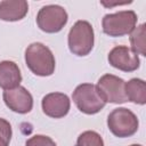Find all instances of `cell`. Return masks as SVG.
Segmentation results:
<instances>
[{
  "mask_svg": "<svg viewBox=\"0 0 146 146\" xmlns=\"http://www.w3.org/2000/svg\"><path fill=\"white\" fill-rule=\"evenodd\" d=\"M100 3L103 5V6H105V7H113V6H120V5H127V3H131V1H122V2H120V1H114V2H110V1H105V0H102L100 1Z\"/></svg>",
  "mask_w": 146,
  "mask_h": 146,
  "instance_id": "ac0fdd59",
  "label": "cell"
},
{
  "mask_svg": "<svg viewBox=\"0 0 146 146\" xmlns=\"http://www.w3.org/2000/svg\"><path fill=\"white\" fill-rule=\"evenodd\" d=\"M130 146H141V145H139V144H133V145H130Z\"/></svg>",
  "mask_w": 146,
  "mask_h": 146,
  "instance_id": "d6986e66",
  "label": "cell"
},
{
  "mask_svg": "<svg viewBox=\"0 0 146 146\" xmlns=\"http://www.w3.org/2000/svg\"><path fill=\"white\" fill-rule=\"evenodd\" d=\"M22 74L18 65L11 60L0 62V87L5 90H10L19 86Z\"/></svg>",
  "mask_w": 146,
  "mask_h": 146,
  "instance_id": "7c38bea8",
  "label": "cell"
},
{
  "mask_svg": "<svg viewBox=\"0 0 146 146\" xmlns=\"http://www.w3.org/2000/svg\"><path fill=\"white\" fill-rule=\"evenodd\" d=\"M137 14L133 10H121L103 17L102 26L105 34L116 38L130 34L137 24Z\"/></svg>",
  "mask_w": 146,
  "mask_h": 146,
  "instance_id": "3957f363",
  "label": "cell"
},
{
  "mask_svg": "<svg viewBox=\"0 0 146 146\" xmlns=\"http://www.w3.org/2000/svg\"><path fill=\"white\" fill-rule=\"evenodd\" d=\"M43 113L52 119H60L67 115L71 102L67 95L63 92H50L47 94L41 102Z\"/></svg>",
  "mask_w": 146,
  "mask_h": 146,
  "instance_id": "30bf717a",
  "label": "cell"
},
{
  "mask_svg": "<svg viewBox=\"0 0 146 146\" xmlns=\"http://www.w3.org/2000/svg\"><path fill=\"white\" fill-rule=\"evenodd\" d=\"M2 98L6 106L18 114H26L31 112L33 107L32 95L22 86H18L10 90H5Z\"/></svg>",
  "mask_w": 146,
  "mask_h": 146,
  "instance_id": "9c48e42d",
  "label": "cell"
},
{
  "mask_svg": "<svg viewBox=\"0 0 146 146\" xmlns=\"http://www.w3.org/2000/svg\"><path fill=\"white\" fill-rule=\"evenodd\" d=\"M124 91L127 99L138 105L146 104V83L141 79L133 78L125 82Z\"/></svg>",
  "mask_w": 146,
  "mask_h": 146,
  "instance_id": "4fadbf2b",
  "label": "cell"
},
{
  "mask_svg": "<svg viewBox=\"0 0 146 146\" xmlns=\"http://www.w3.org/2000/svg\"><path fill=\"white\" fill-rule=\"evenodd\" d=\"M66 10L58 5L43 6L36 15L38 27L46 33H57L67 23Z\"/></svg>",
  "mask_w": 146,
  "mask_h": 146,
  "instance_id": "8992f818",
  "label": "cell"
},
{
  "mask_svg": "<svg viewBox=\"0 0 146 146\" xmlns=\"http://www.w3.org/2000/svg\"><path fill=\"white\" fill-rule=\"evenodd\" d=\"M124 84L125 82L123 79L113 74H104L98 80L96 89L105 103L123 104L128 102L124 91Z\"/></svg>",
  "mask_w": 146,
  "mask_h": 146,
  "instance_id": "52a82bcc",
  "label": "cell"
},
{
  "mask_svg": "<svg viewBox=\"0 0 146 146\" xmlns=\"http://www.w3.org/2000/svg\"><path fill=\"white\" fill-rule=\"evenodd\" d=\"M108 63L123 72H133L139 68L140 60L138 55L127 46H116L108 52Z\"/></svg>",
  "mask_w": 146,
  "mask_h": 146,
  "instance_id": "ba28073f",
  "label": "cell"
},
{
  "mask_svg": "<svg viewBox=\"0 0 146 146\" xmlns=\"http://www.w3.org/2000/svg\"><path fill=\"white\" fill-rule=\"evenodd\" d=\"M76 146H104V140L96 131L87 130L78 137Z\"/></svg>",
  "mask_w": 146,
  "mask_h": 146,
  "instance_id": "9a60e30c",
  "label": "cell"
},
{
  "mask_svg": "<svg viewBox=\"0 0 146 146\" xmlns=\"http://www.w3.org/2000/svg\"><path fill=\"white\" fill-rule=\"evenodd\" d=\"M68 49L75 56H87L94 48L95 34L91 24L87 21H78L68 32Z\"/></svg>",
  "mask_w": 146,
  "mask_h": 146,
  "instance_id": "7a4b0ae2",
  "label": "cell"
},
{
  "mask_svg": "<svg viewBox=\"0 0 146 146\" xmlns=\"http://www.w3.org/2000/svg\"><path fill=\"white\" fill-rule=\"evenodd\" d=\"M131 49L141 56H146V27L145 24H140L135 27L130 34Z\"/></svg>",
  "mask_w": 146,
  "mask_h": 146,
  "instance_id": "5bb4252c",
  "label": "cell"
},
{
  "mask_svg": "<svg viewBox=\"0 0 146 146\" xmlns=\"http://www.w3.org/2000/svg\"><path fill=\"white\" fill-rule=\"evenodd\" d=\"M11 125L10 123L0 117V146H9L10 139H11Z\"/></svg>",
  "mask_w": 146,
  "mask_h": 146,
  "instance_id": "2e32d148",
  "label": "cell"
},
{
  "mask_svg": "<svg viewBox=\"0 0 146 146\" xmlns=\"http://www.w3.org/2000/svg\"><path fill=\"white\" fill-rule=\"evenodd\" d=\"M29 11V3L25 0H3L0 2V19L16 22L25 17Z\"/></svg>",
  "mask_w": 146,
  "mask_h": 146,
  "instance_id": "8fae6325",
  "label": "cell"
},
{
  "mask_svg": "<svg viewBox=\"0 0 146 146\" xmlns=\"http://www.w3.org/2000/svg\"><path fill=\"white\" fill-rule=\"evenodd\" d=\"M107 127L114 136L125 138L137 132L139 122L133 112L125 107H117L108 114Z\"/></svg>",
  "mask_w": 146,
  "mask_h": 146,
  "instance_id": "277c9868",
  "label": "cell"
},
{
  "mask_svg": "<svg viewBox=\"0 0 146 146\" xmlns=\"http://www.w3.org/2000/svg\"><path fill=\"white\" fill-rule=\"evenodd\" d=\"M25 63L30 71L39 76H49L55 72V56L41 42H33L27 46L25 50Z\"/></svg>",
  "mask_w": 146,
  "mask_h": 146,
  "instance_id": "6da1fadb",
  "label": "cell"
},
{
  "mask_svg": "<svg viewBox=\"0 0 146 146\" xmlns=\"http://www.w3.org/2000/svg\"><path fill=\"white\" fill-rule=\"evenodd\" d=\"M25 146H57L56 143L48 136L35 135L26 140Z\"/></svg>",
  "mask_w": 146,
  "mask_h": 146,
  "instance_id": "e0dca14e",
  "label": "cell"
},
{
  "mask_svg": "<svg viewBox=\"0 0 146 146\" xmlns=\"http://www.w3.org/2000/svg\"><path fill=\"white\" fill-rule=\"evenodd\" d=\"M72 99L79 111L88 115H92L100 112L106 104L100 98L96 86L92 83L79 84L72 94Z\"/></svg>",
  "mask_w": 146,
  "mask_h": 146,
  "instance_id": "5b68a950",
  "label": "cell"
}]
</instances>
